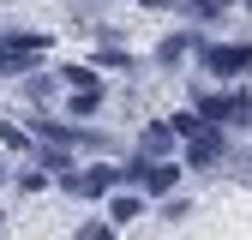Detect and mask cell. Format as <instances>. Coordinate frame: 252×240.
<instances>
[{
  "label": "cell",
  "mask_w": 252,
  "mask_h": 240,
  "mask_svg": "<svg viewBox=\"0 0 252 240\" xmlns=\"http://www.w3.org/2000/svg\"><path fill=\"white\" fill-rule=\"evenodd\" d=\"M84 240H114V234H108L102 222H90V228H84Z\"/></svg>",
  "instance_id": "11"
},
{
  "label": "cell",
  "mask_w": 252,
  "mask_h": 240,
  "mask_svg": "<svg viewBox=\"0 0 252 240\" xmlns=\"http://www.w3.org/2000/svg\"><path fill=\"white\" fill-rule=\"evenodd\" d=\"M108 216H114V222H132V216H138V198H132V192H120V198L108 204Z\"/></svg>",
  "instance_id": "9"
},
{
  "label": "cell",
  "mask_w": 252,
  "mask_h": 240,
  "mask_svg": "<svg viewBox=\"0 0 252 240\" xmlns=\"http://www.w3.org/2000/svg\"><path fill=\"white\" fill-rule=\"evenodd\" d=\"M36 132H42V138H48V144H54V150H66V144H72V138H78V132H72V126H54V120H42V126H36Z\"/></svg>",
  "instance_id": "8"
},
{
  "label": "cell",
  "mask_w": 252,
  "mask_h": 240,
  "mask_svg": "<svg viewBox=\"0 0 252 240\" xmlns=\"http://www.w3.org/2000/svg\"><path fill=\"white\" fill-rule=\"evenodd\" d=\"M192 12H198V18H216V12H222V0H192Z\"/></svg>",
  "instance_id": "10"
},
{
  "label": "cell",
  "mask_w": 252,
  "mask_h": 240,
  "mask_svg": "<svg viewBox=\"0 0 252 240\" xmlns=\"http://www.w3.org/2000/svg\"><path fill=\"white\" fill-rule=\"evenodd\" d=\"M246 6H252V0H246Z\"/></svg>",
  "instance_id": "12"
},
{
  "label": "cell",
  "mask_w": 252,
  "mask_h": 240,
  "mask_svg": "<svg viewBox=\"0 0 252 240\" xmlns=\"http://www.w3.org/2000/svg\"><path fill=\"white\" fill-rule=\"evenodd\" d=\"M138 174V162H126V168H90V174H66V192L72 198H102V192H114V186H126V180Z\"/></svg>",
  "instance_id": "1"
},
{
  "label": "cell",
  "mask_w": 252,
  "mask_h": 240,
  "mask_svg": "<svg viewBox=\"0 0 252 240\" xmlns=\"http://www.w3.org/2000/svg\"><path fill=\"white\" fill-rule=\"evenodd\" d=\"M192 48V36H168L162 48H156V60H162V66H180V54Z\"/></svg>",
  "instance_id": "7"
},
{
  "label": "cell",
  "mask_w": 252,
  "mask_h": 240,
  "mask_svg": "<svg viewBox=\"0 0 252 240\" xmlns=\"http://www.w3.org/2000/svg\"><path fill=\"white\" fill-rule=\"evenodd\" d=\"M204 66L210 72H246L252 66V42H216V48H204Z\"/></svg>",
  "instance_id": "4"
},
{
  "label": "cell",
  "mask_w": 252,
  "mask_h": 240,
  "mask_svg": "<svg viewBox=\"0 0 252 240\" xmlns=\"http://www.w3.org/2000/svg\"><path fill=\"white\" fill-rule=\"evenodd\" d=\"M174 174H180L174 162H156V156H138V174H132V180H138L144 192H174Z\"/></svg>",
  "instance_id": "5"
},
{
  "label": "cell",
  "mask_w": 252,
  "mask_h": 240,
  "mask_svg": "<svg viewBox=\"0 0 252 240\" xmlns=\"http://www.w3.org/2000/svg\"><path fill=\"white\" fill-rule=\"evenodd\" d=\"M36 54H42V36H30V30H24V36H6V42H0V72H24Z\"/></svg>",
  "instance_id": "3"
},
{
  "label": "cell",
  "mask_w": 252,
  "mask_h": 240,
  "mask_svg": "<svg viewBox=\"0 0 252 240\" xmlns=\"http://www.w3.org/2000/svg\"><path fill=\"white\" fill-rule=\"evenodd\" d=\"M216 156H222V126L198 120V132H186V168H210Z\"/></svg>",
  "instance_id": "2"
},
{
  "label": "cell",
  "mask_w": 252,
  "mask_h": 240,
  "mask_svg": "<svg viewBox=\"0 0 252 240\" xmlns=\"http://www.w3.org/2000/svg\"><path fill=\"white\" fill-rule=\"evenodd\" d=\"M162 150H174V126L168 120H150L144 126V156H162Z\"/></svg>",
  "instance_id": "6"
}]
</instances>
